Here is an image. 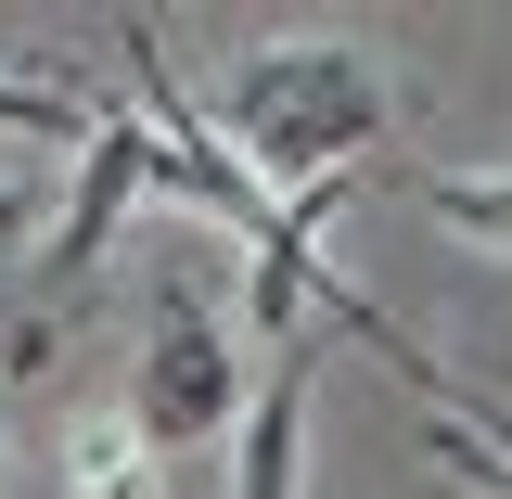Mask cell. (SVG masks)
Returning a JSON list of instances; mask_svg holds the SVG:
<instances>
[{
	"mask_svg": "<svg viewBox=\"0 0 512 499\" xmlns=\"http://www.w3.org/2000/svg\"><path fill=\"white\" fill-rule=\"evenodd\" d=\"M410 205L461 231V244H500L512 256V167H410Z\"/></svg>",
	"mask_w": 512,
	"mask_h": 499,
	"instance_id": "8992f818",
	"label": "cell"
},
{
	"mask_svg": "<svg viewBox=\"0 0 512 499\" xmlns=\"http://www.w3.org/2000/svg\"><path fill=\"white\" fill-rule=\"evenodd\" d=\"M423 448H436L448 474H461V487H487V499H512V423L500 436H487V423H461V410H436V423H423Z\"/></svg>",
	"mask_w": 512,
	"mask_h": 499,
	"instance_id": "52a82bcc",
	"label": "cell"
},
{
	"mask_svg": "<svg viewBox=\"0 0 512 499\" xmlns=\"http://www.w3.org/2000/svg\"><path fill=\"white\" fill-rule=\"evenodd\" d=\"M90 116H103V103H77L52 77H0V128H13V141H90Z\"/></svg>",
	"mask_w": 512,
	"mask_h": 499,
	"instance_id": "ba28073f",
	"label": "cell"
},
{
	"mask_svg": "<svg viewBox=\"0 0 512 499\" xmlns=\"http://www.w3.org/2000/svg\"><path fill=\"white\" fill-rule=\"evenodd\" d=\"M397 128V90L372 77V52L346 39H269L218 77V141L244 154L256 192H320V180H359L372 141Z\"/></svg>",
	"mask_w": 512,
	"mask_h": 499,
	"instance_id": "6da1fadb",
	"label": "cell"
},
{
	"mask_svg": "<svg viewBox=\"0 0 512 499\" xmlns=\"http://www.w3.org/2000/svg\"><path fill=\"white\" fill-rule=\"evenodd\" d=\"M308 384H320V359H308V333L256 372V397H244V436H231V499H295V461H308Z\"/></svg>",
	"mask_w": 512,
	"mask_h": 499,
	"instance_id": "277c9868",
	"label": "cell"
},
{
	"mask_svg": "<svg viewBox=\"0 0 512 499\" xmlns=\"http://www.w3.org/2000/svg\"><path fill=\"white\" fill-rule=\"evenodd\" d=\"M64 499H167V448H141V423L103 410L64 436Z\"/></svg>",
	"mask_w": 512,
	"mask_h": 499,
	"instance_id": "5b68a950",
	"label": "cell"
},
{
	"mask_svg": "<svg viewBox=\"0 0 512 499\" xmlns=\"http://www.w3.org/2000/svg\"><path fill=\"white\" fill-rule=\"evenodd\" d=\"M141 192H167V154H154V128L141 116H90V141H77V192H64V231L39 244V282H90V256L128 231V205Z\"/></svg>",
	"mask_w": 512,
	"mask_h": 499,
	"instance_id": "3957f363",
	"label": "cell"
},
{
	"mask_svg": "<svg viewBox=\"0 0 512 499\" xmlns=\"http://www.w3.org/2000/svg\"><path fill=\"white\" fill-rule=\"evenodd\" d=\"M26 218H39V192H26V180H0V244H13Z\"/></svg>",
	"mask_w": 512,
	"mask_h": 499,
	"instance_id": "9c48e42d",
	"label": "cell"
},
{
	"mask_svg": "<svg viewBox=\"0 0 512 499\" xmlns=\"http://www.w3.org/2000/svg\"><path fill=\"white\" fill-rule=\"evenodd\" d=\"M244 333L192 295V269H167L154 282V333H141V359H128V423H141V448H205V436H244Z\"/></svg>",
	"mask_w": 512,
	"mask_h": 499,
	"instance_id": "7a4b0ae2",
	"label": "cell"
},
{
	"mask_svg": "<svg viewBox=\"0 0 512 499\" xmlns=\"http://www.w3.org/2000/svg\"><path fill=\"white\" fill-rule=\"evenodd\" d=\"M0 487H13V448H0Z\"/></svg>",
	"mask_w": 512,
	"mask_h": 499,
	"instance_id": "30bf717a",
	"label": "cell"
}]
</instances>
